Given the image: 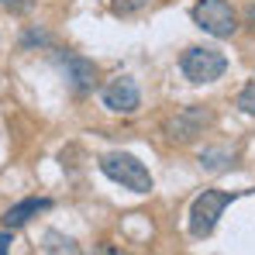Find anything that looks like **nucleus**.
<instances>
[{"label": "nucleus", "mask_w": 255, "mask_h": 255, "mask_svg": "<svg viewBox=\"0 0 255 255\" xmlns=\"http://www.w3.org/2000/svg\"><path fill=\"white\" fill-rule=\"evenodd\" d=\"M214 121H217L214 107H207V104H190V107H179L176 114H169L162 121V134L169 138L172 145H190L204 131H211Z\"/></svg>", "instance_id": "f257e3e1"}, {"label": "nucleus", "mask_w": 255, "mask_h": 255, "mask_svg": "<svg viewBox=\"0 0 255 255\" xmlns=\"http://www.w3.org/2000/svg\"><path fill=\"white\" fill-rule=\"evenodd\" d=\"M100 169H104V176H111L114 183L128 186L131 193H148V190H152V172H148V166H145L141 159L128 155V152H111V155H104V159H100Z\"/></svg>", "instance_id": "f03ea898"}, {"label": "nucleus", "mask_w": 255, "mask_h": 255, "mask_svg": "<svg viewBox=\"0 0 255 255\" xmlns=\"http://www.w3.org/2000/svg\"><path fill=\"white\" fill-rule=\"evenodd\" d=\"M179 69H183V76H186L190 83H214V80H221V76H224L228 59H224L217 48L193 45V48H186V52H183Z\"/></svg>", "instance_id": "7ed1b4c3"}, {"label": "nucleus", "mask_w": 255, "mask_h": 255, "mask_svg": "<svg viewBox=\"0 0 255 255\" xmlns=\"http://www.w3.org/2000/svg\"><path fill=\"white\" fill-rule=\"evenodd\" d=\"M190 14H193L197 28H204L214 38H231L238 31V14L228 0H197Z\"/></svg>", "instance_id": "20e7f679"}, {"label": "nucleus", "mask_w": 255, "mask_h": 255, "mask_svg": "<svg viewBox=\"0 0 255 255\" xmlns=\"http://www.w3.org/2000/svg\"><path fill=\"white\" fill-rule=\"evenodd\" d=\"M231 200H235V193H228V190H204L193 200V207H190V235L207 238L214 228H217L221 214H224V207Z\"/></svg>", "instance_id": "39448f33"}, {"label": "nucleus", "mask_w": 255, "mask_h": 255, "mask_svg": "<svg viewBox=\"0 0 255 255\" xmlns=\"http://www.w3.org/2000/svg\"><path fill=\"white\" fill-rule=\"evenodd\" d=\"M104 107L114 111V114H134L141 107V93H138V83L131 76H118L104 86Z\"/></svg>", "instance_id": "423d86ee"}, {"label": "nucleus", "mask_w": 255, "mask_h": 255, "mask_svg": "<svg viewBox=\"0 0 255 255\" xmlns=\"http://www.w3.org/2000/svg\"><path fill=\"white\" fill-rule=\"evenodd\" d=\"M59 59H62V66L69 69V80H73V86H76L80 93L93 86V80H97V66H93L90 59L73 55V52H66V55H59Z\"/></svg>", "instance_id": "0eeeda50"}, {"label": "nucleus", "mask_w": 255, "mask_h": 255, "mask_svg": "<svg viewBox=\"0 0 255 255\" xmlns=\"http://www.w3.org/2000/svg\"><path fill=\"white\" fill-rule=\"evenodd\" d=\"M42 211H48V200L28 197V200H21V204H14V207H7V214H3V224H7V228H21V224H28L31 217H38Z\"/></svg>", "instance_id": "6e6552de"}, {"label": "nucleus", "mask_w": 255, "mask_h": 255, "mask_svg": "<svg viewBox=\"0 0 255 255\" xmlns=\"http://www.w3.org/2000/svg\"><path fill=\"white\" fill-rule=\"evenodd\" d=\"M231 162V152L228 148H204L200 152V166L204 169H224Z\"/></svg>", "instance_id": "1a4fd4ad"}, {"label": "nucleus", "mask_w": 255, "mask_h": 255, "mask_svg": "<svg viewBox=\"0 0 255 255\" xmlns=\"http://www.w3.org/2000/svg\"><path fill=\"white\" fill-rule=\"evenodd\" d=\"M152 0H111V10L118 17H131V14H141Z\"/></svg>", "instance_id": "9d476101"}, {"label": "nucleus", "mask_w": 255, "mask_h": 255, "mask_svg": "<svg viewBox=\"0 0 255 255\" xmlns=\"http://www.w3.org/2000/svg\"><path fill=\"white\" fill-rule=\"evenodd\" d=\"M238 107L245 111V114H255V80L242 86V93H238Z\"/></svg>", "instance_id": "9b49d317"}, {"label": "nucleus", "mask_w": 255, "mask_h": 255, "mask_svg": "<svg viewBox=\"0 0 255 255\" xmlns=\"http://www.w3.org/2000/svg\"><path fill=\"white\" fill-rule=\"evenodd\" d=\"M0 7L14 10V14H28V10L35 7V0H0Z\"/></svg>", "instance_id": "f8f14e48"}, {"label": "nucleus", "mask_w": 255, "mask_h": 255, "mask_svg": "<svg viewBox=\"0 0 255 255\" xmlns=\"http://www.w3.org/2000/svg\"><path fill=\"white\" fill-rule=\"evenodd\" d=\"M45 42H48V38H45V31H38V28L24 35V45H45Z\"/></svg>", "instance_id": "ddd939ff"}, {"label": "nucleus", "mask_w": 255, "mask_h": 255, "mask_svg": "<svg viewBox=\"0 0 255 255\" xmlns=\"http://www.w3.org/2000/svg\"><path fill=\"white\" fill-rule=\"evenodd\" d=\"M93 255H125V252H121V249H114V245H100Z\"/></svg>", "instance_id": "4468645a"}, {"label": "nucleus", "mask_w": 255, "mask_h": 255, "mask_svg": "<svg viewBox=\"0 0 255 255\" xmlns=\"http://www.w3.org/2000/svg\"><path fill=\"white\" fill-rule=\"evenodd\" d=\"M7 252H10V235L0 231V255H7Z\"/></svg>", "instance_id": "2eb2a0df"}, {"label": "nucleus", "mask_w": 255, "mask_h": 255, "mask_svg": "<svg viewBox=\"0 0 255 255\" xmlns=\"http://www.w3.org/2000/svg\"><path fill=\"white\" fill-rule=\"evenodd\" d=\"M245 21H249V28H255V7H249V10H245Z\"/></svg>", "instance_id": "dca6fc26"}]
</instances>
